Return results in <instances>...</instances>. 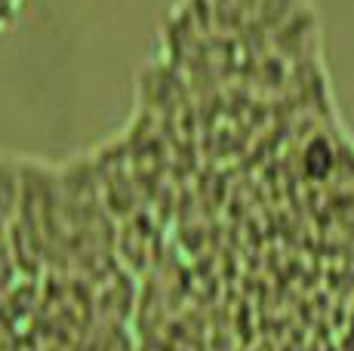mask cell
<instances>
[{
    "mask_svg": "<svg viewBox=\"0 0 354 351\" xmlns=\"http://www.w3.org/2000/svg\"><path fill=\"white\" fill-rule=\"evenodd\" d=\"M19 6H22V0H0V28H6L16 19Z\"/></svg>",
    "mask_w": 354,
    "mask_h": 351,
    "instance_id": "1",
    "label": "cell"
}]
</instances>
